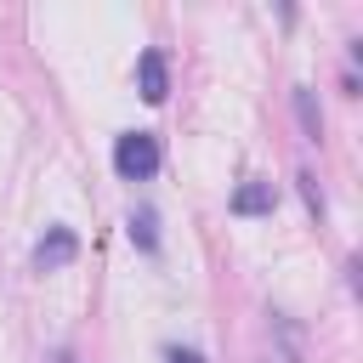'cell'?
I'll return each instance as SVG.
<instances>
[{"label": "cell", "instance_id": "obj_1", "mask_svg": "<svg viewBox=\"0 0 363 363\" xmlns=\"http://www.w3.org/2000/svg\"><path fill=\"white\" fill-rule=\"evenodd\" d=\"M159 136H147V130H125L119 142H113V170L125 176V182H147L153 170H159Z\"/></svg>", "mask_w": 363, "mask_h": 363}, {"label": "cell", "instance_id": "obj_2", "mask_svg": "<svg viewBox=\"0 0 363 363\" xmlns=\"http://www.w3.org/2000/svg\"><path fill=\"white\" fill-rule=\"evenodd\" d=\"M74 255H79V238H74V227H45V238L34 244V267H40V272H62Z\"/></svg>", "mask_w": 363, "mask_h": 363}, {"label": "cell", "instance_id": "obj_3", "mask_svg": "<svg viewBox=\"0 0 363 363\" xmlns=\"http://www.w3.org/2000/svg\"><path fill=\"white\" fill-rule=\"evenodd\" d=\"M136 85H142V102H153V108L170 96V68H164V51H153V45H147V51L136 57Z\"/></svg>", "mask_w": 363, "mask_h": 363}, {"label": "cell", "instance_id": "obj_4", "mask_svg": "<svg viewBox=\"0 0 363 363\" xmlns=\"http://www.w3.org/2000/svg\"><path fill=\"white\" fill-rule=\"evenodd\" d=\"M272 204H278L272 182H244V187L233 193V216H267Z\"/></svg>", "mask_w": 363, "mask_h": 363}, {"label": "cell", "instance_id": "obj_5", "mask_svg": "<svg viewBox=\"0 0 363 363\" xmlns=\"http://www.w3.org/2000/svg\"><path fill=\"white\" fill-rule=\"evenodd\" d=\"M125 227H130V244H136V250H147V255L159 250V216H153L147 204H142V210H130V216H125Z\"/></svg>", "mask_w": 363, "mask_h": 363}, {"label": "cell", "instance_id": "obj_6", "mask_svg": "<svg viewBox=\"0 0 363 363\" xmlns=\"http://www.w3.org/2000/svg\"><path fill=\"white\" fill-rule=\"evenodd\" d=\"M295 113H301V125H306V136L318 142V136H323V113L312 108V91H295Z\"/></svg>", "mask_w": 363, "mask_h": 363}, {"label": "cell", "instance_id": "obj_7", "mask_svg": "<svg viewBox=\"0 0 363 363\" xmlns=\"http://www.w3.org/2000/svg\"><path fill=\"white\" fill-rule=\"evenodd\" d=\"M301 193H306V210H312V216H323V193H318V182H312L306 170H301Z\"/></svg>", "mask_w": 363, "mask_h": 363}, {"label": "cell", "instance_id": "obj_8", "mask_svg": "<svg viewBox=\"0 0 363 363\" xmlns=\"http://www.w3.org/2000/svg\"><path fill=\"white\" fill-rule=\"evenodd\" d=\"M170 363H204L199 352H170Z\"/></svg>", "mask_w": 363, "mask_h": 363}, {"label": "cell", "instance_id": "obj_9", "mask_svg": "<svg viewBox=\"0 0 363 363\" xmlns=\"http://www.w3.org/2000/svg\"><path fill=\"white\" fill-rule=\"evenodd\" d=\"M57 363H74V357H68V352H62V357H57Z\"/></svg>", "mask_w": 363, "mask_h": 363}]
</instances>
